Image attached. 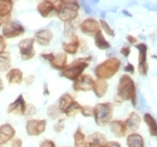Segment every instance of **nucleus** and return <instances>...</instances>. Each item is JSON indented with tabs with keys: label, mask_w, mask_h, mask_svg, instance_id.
Listing matches in <instances>:
<instances>
[{
	"label": "nucleus",
	"mask_w": 157,
	"mask_h": 147,
	"mask_svg": "<svg viewBox=\"0 0 157 147\" xmlns=\"http://www.w3.org/2000/svg\"><path fill=\"white\" fill-rule=\"evenodd\" d=\"M116 95L122 101H130L134 107L137 106V85L129 74H124L120 76Z\"/></svg>",
	"instance_id": "nucleus-1"
},
{
	"label": "nucleus",
	"mask_w": 157,
	"mask_h": 147,
	"mask_svg": "<svg viewBox=\"0 0 157 147\" xmlns=\"http://www.w3.org/2000/svg\"><path fill=\"white\" fill-rule=\"evenodd\" d=\"M56 8H57L56 16L63 23L70 24L78 19V10H80V5L78 1L59 0V1H56Z\"/></svg>",
	"instance_id": "nucleus-2"
},
{
	"label": "nucleus",
	"mask_w": 157,
	"mask_h": 147,
	"mask_svg": "<svg viewBox=\"0 0 157 147\" xmlns=\"http://www.w3.org/2000/svg\"><path fill=\"white\" fill-rule=\"evenodd\" d=\"M92 61V56H85V57H80L71 63H67L65 69L61 71V76L67 79L70 81H75L78 80L85 70L88 69L90 65V62Z\"/></svg>",
	"instance_id": "nucleus-3"
},
{
	"label": "nucleus",
	"mask_w": 157,
	"mask_h": 147,
	"mask_svg": "<svg viewBox=\"0 0 157 147\" xmlns=\"http://www.w3.org/2000/svg\"><path fill=\"white\" fill-rule=\"evenodd\" d=\"M121 68V61L118 57H109L95 66L94 75L98 80H109L113 78Z\"/></svg>",
	"instance_id": "nucleus-4"
},
{
	"label": "nucleus",
	"mask_w": 157,
	"mask_h": 147,
	"mask_svg": "<svg viewBox=\"0 0 157 147\" xmlns=\"http://www.w3.org/2000/svg\"><path fill=\"white\" fill-rule=\"evenodd\" d=\"M113 116V103L100 102L93 107V118L95 124L100 127H105L112 121Z\"/></svg>",
	"instance_id": "nucleus-5"
},
{
	"label": "nucleus",
	"mask_w": 157,
	"mask_h": 147,
	"mask_svg": "<svg viewBox=\"0 0 157 147\" xmlns=\"http://www.w3.org/2000/svg\"><path fill=\"white\" fill-rule=\"evenodd\" d=\"M40 57L47 61L52 69L57 70L59 72L65 69V66L67 65V54H65L64 52L56 53V54L52 52H44L40 54Z\"/></svg>",
	"instance_id": "nucleus-6"
},
{
	"label": "nucleus",
	"mask_w": 157,
	"mask_h": 147,
	"mask_svg": "<svg viewBox=\"0 0 157 147\" xmlns=\"http://www.w3.org/2000/svg\"><path fill=\"white\" fill-rule=\"evenodd\" d=\"M25 32L26 29L23 24L17 20H10L9 23H7L5 26H2L1 35L6 39H13L16 37L23 36Z\"/></svg>",
	"instance_id": "nucleus-7"
},
{
	"label": "nucleus",
	"mask_w": 157,
	"mask_h": 147,
	"mask_svg": "<svg viewBox=\"0 0 157 147\" xmlns=\"http://www.w3.org/2000/svg\"><path fill=\"white\" fill-rule=\"evenodd\" d=\"M18 51H19L20 59L23 61H29L35 56V39L33 37L23 38L18 43Z\"/></svg>",
	"instance_id": "nucleus-8"
},
{
	"label": "nucleus",
	"mask_w": 157,
	"mask_h": 147,
	"mask_svg": "<svg viewBox=\"0 0 157 147\" xmlns=\"http://www.w3.org/2000/svg\"><path fill=\"white\" fill-rule=\"evenodd\" d=\"M135 46L138 49V72L141 76H147L149 70L147 62L148 46L146 43H137Z\"/></svg>",
	"instance_id": "nucleus-9"
},
{
	"label": "nucleus",
	"mask_w": 157,
	"mask_h": 147,
	"mask_svg": "<svg viewBox=\"0 0 157 147\" xmlns=\"http://www.w3.org/2000/svg\"><path fill=\"white\" fill-rule=\"evenodd\" d=\"M47 127V121L45 119H28L26 122V133L30 137H37L44 134Z\"/></svg>",
	"instance_id": "nucleus-10"
},
{
	"label": "nucleus",
	"mask_w": 157,
	"mask_h": 147,
	"mask_svg": "<svg viewBox=\"0 0 157 147\" xmlns=\"http://www.w3.org/2000/svg\"><path fill=\"white\" fill-rule=\"evenodd\" d=\"M95 80L90 74L83 73V74L73 82V90L75 92H88L93 91Z\"/></svg>",
	"instance_id": "nucleus-11"
},
{
	"label": "nucleus",
	"mask_w": 157,
	"mask_h": 147,
	"mask_svg": "<svg viewBox=\"0 0 157 147\" xmlns=\"http://www.w3.org/2000/svg\"><path fill=\"white\" fill-rule=\"evenodd\" d=\"M78 28L81 30V33L92 37H94L95 34L101 30L99 20L94 19V18H86V19L82 20L78 25Z\"/></svg>",
	"instance_id": "nucleus-12"
},
{
	"label": "nucleus",
	"mask_w": 157,
	"mask_h": 147,
	"mask_svg": "<svg viewBox=\"0 0 157 147\" xmlns=\"http://www.w3.org/2000/svg\"><path fill=\"white\" fill-rule=\"evenodd\" d=\"M26 109L27 103L25 101V98H24L23 95H20L17 97L15 101H13L8 106L7 112L10 114H13V116H17V117H21V116H25Z\"/></svg>",
	"instance_id": "nucleus-13"
},
{
	"label": "nucleus",
	"mask_w": 157,
	"mask_h": 147,
	"mask_svg": "<svg viewBox=\"0 0 157 147\" xmlns=\"http://www.w3.org/2000/svg\"><path fill=\"white\" fill-rule=\"evenodd\" d=\"M37 13L43 17V18H49V17L56 15V1H51V0H43L39 1L36 7Z\"/></svg>",
	"instance_id": "nucleus-14"
},
{
	"label": "nucleus",
	"mask_w": 157,
	"mask_h": 147,
	"mask_svg": "<svg viewBox=\"0 0 157 147\" xmlns=\"http://www.w3.org/2000/svg\"><path fill=\"white\" fill-rule=\"evenodd\" d=\"M81 48V39L78 38V36L76 34L72 35L69 37L67 42H64L62 44V49L63 52L67 54V55H75L76 53L80 51Z\"/></svg>",
	"instance_id": "nucleus-15"
},
{
	"label": "nucleus",
	"mask_w": 157,
	"mask_h": 147,
	"mask_svg": "<svg viewBox=\"0 0 157 147\" xmlns=\"http://www.w3.org/2000/svg\"><path fill=\"white\" fill-rule=\"evenodd\" d=\"M13 8V0H0V23L5 26L11 20V11Z\"/></svg>",
	"instance_id": "nucleus-16"
},
{
	"label": "nucleus",
	"mask_w": 157,
	"mask_h": 147,
	"mask_svg": "<svg viewBox=\"0 0 157 147\" xmlns=\"http://www.w3.org/2000/svg\"><path fill=\"white\" fill-rule=\"evenodd\" d=\"M15 135H16V130L10 124L6 122V124L0 125V145L1 146L10 143L15 138Z\"/></svg>",
	"instance_id": "nucleus-17"
},
{
	"label": "nucleus",
	"mask_w": 157,
	"mask_h": 147,
	"mask_svg": "<svg viewBox=\"0 0 157 147\" xmlns=\"http://www.w3.org/2000/svg\"><path fill=\"white\" fill-rule=\"evenodd\" d=\"M33 38L39 46H48L54 38V34L49 29H39L34 34Z\"/></svg>",
	"instance_id": "nucleus-18"
},
{
	"label": "nucleus",
	"mask_w": 157,
	"mask_h": 147,
	"mask_svg": "<svg viewBox=\"0 0 157 147\" xmlns=\"http://www.w3.org/2000/svg\"><path fill=\"white\" fill-rule=\"evenodd\" d=\"M109 128L113 136H116L117 138H124L127 136V127L124 120H120V119L112 120L109 124Z\"/></svg>",
	"instance_id": "nucleus-19"
},
{
	"label": "nucleus",
	"mask_w": 157,
	"mask_h": 147,
	"mask_svg": "<svg viewBox=\"0 0 157 147\" xmlns=\"http://www.w3.org/2000/svg\"><path fill=\"white\" fill-rule=\"evenodd\" d=\"M124 121L126 124V127H127V131H130L131 134V133H136V130L140 127L141 118L136 111H131L130 114L127 116L126 120Z\"/></svg>",
	"instance_id": "nucleus-20"
},
{
	"label": "nucleus",
	"mask_w": 157,
	"mask_h": 147,
	"mask_svg": "<svg viewBox=\"0 0 157 147\" xmlns=\"http://www.w3.org/2000/svg\"><path fill=\"white\" fill-rule=\"evenodd\" d=\"M6 80L8 82V84H16L19 85L24 82V74L23 71L20 69H10L8 72L6 73Z\"/></svg>",
	"instance_id": "nucleus-21"
},
{
	"label": "nucleus",
	"mask_w": 157,
	"mask_h": 147,
	"mask_svg": "<svg viewBox=\"0 0 157 147\" xmlns=\"http://www.w3.org/2000/svg\"><path fill=\"white\" fill-rule=\"evenodd\" d=\"M143 120H144V122L147 126L149 135H151V137L157 139V120L154 118V116L149 114V112H146L143 116Z\"/></svg>",
	"instance_id": "nucleus-22"
},
{
	"label": "nucleus",
	"mask_w": 157,
	"mask_h": 147,
	"mask_svg": "<svg viewBox=\"0 0 157 147\" xmlns=\"http://www.w3.org/2000/svg\"><path fill=\"white\" fill-rule=\"evenodd\" d=\"M126 143L128 147H145L144 137L138 133H131L126 136Z\"/></svg>",
	"instance_id": "nucleus-23"
},
{
	"label": "nucleus",
	"mask_w": 157,
	"mask_h": 147,
	"mask_svg": "<svg viewBox=\"0 0 157 147\" xmlns=\"http://www.w3.org/2000/svg\"><path fill=\"white\" fill-rule=\"evenodd\" d=\"M74 101H75V98H74L71 93H64V95H62L59 97L57 106H59V110H61V112H62V114H65L66 110L69 109V107L72 105Z\"/></svg>",
	"instance_id": "nucleus-24"
},
{
	"label": "nucleus",
	"mask_w": 157,
	"mask_h": 147,
	"mask_svg": "<svg viewBox=\"0 0 157 147\" xmlns=\"http://www.w3.org/2000/svg\"><path fill=\"white\" fill-rule=\"evenodd\" d=\"M108 89H109L108 81H105V80H98L97 79L94 83V88H93V93L95 95L97 98H103L107 95Z\"/></svg>",
	"instance_id": "nucleus-25"
},
{
	"label": "nucleus",
	"mask_w": 157,
	"mask_h": 147,
	"mask_svg": "<svg viewBox=\"0 0 157 147\" xmlns=\"http://www.w3.org/2000/svg\"><path fill=\"white\" fill-rule=\"evenodd\" d=\"M73 144L74 147H88V139L81 127H78L73 134Z\"/></svg>",
	"instance_id": "nucleus-26"
},
{
	"label": "nucleus",
	"mask_w": 157,
	"mask_h": 147,
	"mask_svg": "<svg viewBox=\"0 0 157 147\" xmlns=\"http://www.w3.org/2000/svg\"><path fill=\"white\" fill-rule=\"evenodd\" d=\"M93 38H94V45L97 48L101 49V51H105V49H109L111 47L110 43L105 38V34L102 33V30H100L99 33L95 34V36Z\"/></svg>",
	"instance_id": "nucleus-27"
},
{
	"label": "nucleus",
	"mask_w": 157,
	"mask_h": 147,
	"mask_svg": "<svg viewBox=\"0 0 157 147\" xmlns=\"http://www.w3.org/2000/svg\"><path fill=\"white\" fill-rule=\"evenodd\" d=\"M86 139H88V144H100L105 146V144L108 143V139L105 137V135H103L100 131H95L93 134L89 135Z\"/></svg>",
	"instance_id": "nucleus-28"
},
{
	"label": "nucleus",
	"mask_w": 157,
	"mask_h": 147,
	"mask_svg": "<svg viewBox=\"0 0 157 147\" xmlns=\"http://www.w3.org/2000/svg\"><path fill=\"white\" fill-rule=\"evenodd\" d=\"M11 69V55L9 52L0 54V72H8Z\"/></svg>",
	"instance_id": "nucleus-29"
},
{
	"label": "nucleus",
	"mask_w": 157,
	"mask_h": 147,
	"mask_svg": "<svg viewBox=\"0 0 157 147\" xmlns=\"http://www.w3.org/2000/svg\"><path fill=\"white\" fill-rule=\"evenodd\" d=\"M47 116H48L49 119H53V120H59L62 121L61 119V116H62V112L59 110V106L57 105H51L47 107Z\"/></svg>",
	"instance_id": "nucleus-30"
},
{
	"label": "nucleus",
	"mask_w": 157,
	"mask_h": 147,
	"mask_svg": "<svg viewBox=\"0 0 157 147\" xmlns=\"http://www.w3.org/2000/svg\"><path fill=\"white\" fill-rule=\"evenodd\" d=\"M81 108H82V106L75 100L72 105L70 106L69 109L66 110L64 116H66V117H74V116H76V114H78V112H81Z\"/></svg>",
	"instance_id": "nucleus-31"
},
{
	"label": "nucleus",
	"mask_w": 157,
	"mask_h": 147,
	"mask_svg": "<svg viewBox=\"0 0 157 147\" xmlns=\"http://www.w3.org/2000/svg\"><path fill=\"white\" fill-rule=\"evenodd\" d=\"M99 24H100V28H101L102 33L107 34V35L110 36V37H115V35H116L115 30L112 29L111 26H110V25H109L105 19H100L99 20Z\"/></svg>",
	"instance_id": "nucleus-32"
},
{
	"label": "nucleus",
	"mask_w": 157,
	"mask_h": 147,
	"mask_svg": "<svg viewBox=\"0 0 157 147\" xmlns=\"http://www.w3.org/2000/svg\"><path fill=\"white\" fill-rule=\"evenodd\" d=\"M80 114L83 117H93V107L92 106H82Z\"/></svg>",
	"instance_id": "nucleus-33"
},
{
	"label": "nucleus",
	"mask_w": 157,
	"mask_h": 147,
	"mask_svg": "<svg viewBox=\"0 0 157 147\" xmlns=\"http://www.w3.org/2000/svg\"><path fill=\"white\" fill-rule=\"evenodd\" d=\"M130 52H131L130 45H127V44L122 46L120 49V54L122 56H124V57H128V56L130 55Z\"/></svg>",
	"instance_id": "nucleus-34"
},
{
	"label": "nucleus",
	"mask_w": 157,
	"mask_h": 147,
	"mask_svg": "<svg viewBox=\"0 0 157 147\" xmlns=\"http://www.w3.org/2000/svg\"><path fill=\"white\" fill-rule=\"evenodd\" d=\"M38 147H56V145L52 139H44L40 141Z\"/></svg>",
	"instance_id": "nucleus-35"
},
{
	"label": "nucleus",
	"mask_w": 157,
	"mask_h": 147,
	"mask_svg": "<svg viewBox=\"0 0 157 147\" xmlns=\"http://www.w3.org/2000/svg\"><path fill=\"white\" fill-rule=\"evenodd\" d=\"M35 114H36V108H35L33 105H27V109H26V114H25V116H27V117H32V116H34Z\"/></svg>",
	"instance_id": "nucleus-36"
},
{
	"label": "nucleus",
	"mask_w": 157,
	"mask_h": 147,
	"mask_svg": "<svg viewBox=\"0 0 157 147\" xmlns=\"http://www.w3.org/2000/svg\"><path fill=\"white\" fill-rule=\"evenodd\" d=\"M9 147H23V139L21 138H13V141H10Z\"/></svg>",
	"instance_id": "nucleus-37"
},
{
	"label": "nucleus",
	"mask_w": 157,
	"mask_h": 147,
	"mask_svg": "<svg viewBox=\"0 0 157 147\" xmlns=\"http://www.w3.org/2000/svg\"><path fill=\"white\" fill-rule=\"evenodd\" d=\"M6 48H7L6 38H5L2 35H0V54H2L3 52H6Z\"/></svg>",
	"instance_id": "nucleus-38"
},
{
	"label": "nucleus",
	"mask_w": 157,
	"mask_h": 147,
	"mask_svg": "<svg viewBox=\"0 0 157 147\" xmlns=\"http://www.w3.org/2000/svg\"><path fill=\"white\" fill-rule=\"evenodd\" d=\"M35 80H36V76H35L34 74H29V75H27L26 78H24V82H25V84L26 85L33 84Z\"/></svg>",
	"instance_id": "nucleus-39"
},
{
	"label": "nucleus",
	"mask_w": 157,
	"mask_h": 147,
	"mask_svg": "<svg viewBox=\"0 0 157 147\" xmlns=\"http://www.w3.org/2000/svg\"><path fill=\"white\" fill-rule=\"evenodd\" d=\"M53 129H54L55 133L59 134V133H62V131L64 130V125L62 124V121H59L57 124H55L54 126H53Z\"/></svg>",
	"instance_id": "nucleus-40"
},
{
	"label": "nucleus",
	"mask_w": 157,
	"mask_h": 147,
	"mask_svg": "<svg viewBox=\"0 0 157 147\" xmlns=\"http://www.w3.org/2000/svg\"><path fill=\"white\" fill-rule=\"evenodd\" d=\"M126 41L129 43V45H130V44H132V45H136V44L138 43V39L136 38L135 36H132V35H127V36H126Z\"/></svg>",
	"instance_id": "nucleus-41"
},
{
	"label": "nucleus",
	"mask_w": 157,
	"mask_h": 147,
	"mask_svg": "<svg viewBox=\"0 0 157 147\" xmlns=\"http://www.w3.org/2000/svg\"><path fill=\"white\" fill-rule=\"evenodd\" d=\"M124 72L129 73V74H134L135 73V66L131 63H128L127 65L124 66Z\"/></svg>",
	"instance_id": "nucleus-42"
},
{
	"label": "nucleus",
	"mask_w": 157,
	"mask_h": 147,
	"mask_svg": "<svg viewBox=\"0 0 157 147\" xmlns=\"http://www.w3.org/2000/svg\"><path fill=\"white\" fill-rule=\"evenodd\" d=\"M105 147H121V145H120V143H118V141H108Z\"/></svg>",
	"instance_id": "nucleus-43"
},
{
	"label": "nucleus",
	"mask_w": 157,
	"mask_h": 147,
	"mask_svg": "<svg viewBox=\"0 0 157 147\" xmlns=\"http://www.w3.org/2000/svg\"><path fill=\"white\" fill-rule=\"evenodd\" d=\"M3 89H5V84H3V81H2V79L0 78V92L2 91Z\"/></svg>",
	"instance_id": "nucleus-44"
},
{
	"label": "nucleus",
	"mask_w": 157,
	"mask_h": 147,
	"mask_svg": "<svg viewBox=\"0 0 157 147\" xmlns=\"http://www.w3.org/2000/svg\"><path fill=\"white\" fill-rule=\"evenodd\" d=\"M88 147H105V146L100 144H88Z\"/></svg>",
	"instance_id": "nucleus-45"
},
{
	"label": "nucleus",
	"mask_w": 157,
	"mask_h": 147,
	"mask_svg": "<svg viewBox=\"0 0 157 147\" xmlns=\"http://www.w3.org/2000/svg\"><path fill=\"white\" fill-rule=\"evenodd\" d=\"M153 57H154V59H157V56H156V55H153Z\"/></svg>",
	"instance_id": "nucleus-46"
},
{
	"label": "nucleus",
	"mask_w": 157,
	"mask_h": 147,
	"mask_svg": "<svg viewBox=\"0 0 157 147\" xmlns=\"http://www.w3.org/2000/svg\"><path fill=\"white\" fill-rule=\"evenodd\" d=\"M0 147H2V146H1V145H0Z\"/></svg>",
	"instance_id": "nucleus-47"
}]
</instances>
